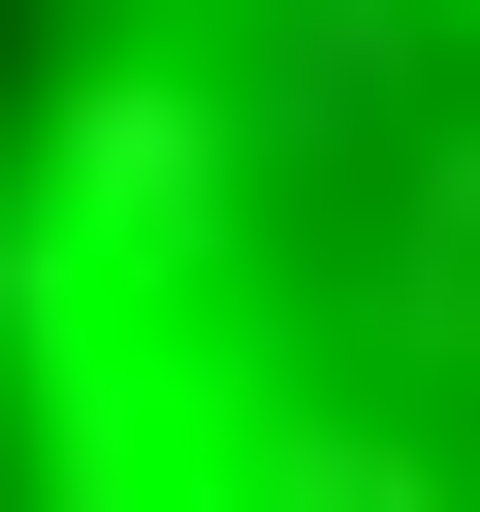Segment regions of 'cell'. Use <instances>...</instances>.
Wrapping results in <instances>:
<instances>
[{
    "label": "cell",
    "mask_w": 480,
    "mask_h": 512,
    "mask_svg": "<svg viewBox=\"0 0 480 512\" xmlns=\"http://www.w3.org/2000/svg\"><path fill=\"white\" fill-rule=\"evenodd\" d=\"M0 512H480V0H0Z\"/></svg>",
    "instance_id": "obj_1"
}]
</instances>
